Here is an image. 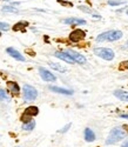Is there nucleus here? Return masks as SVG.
I'll return each mask as SVG.
<instances>
[{"mask_svg":"<svg viewBox=\"0 0 128 147\" xmlns=\"http://www.w3.org/2000/svg\"><path fill=\"white\" fill-rule=\"evenodd\" d=\"M63 22L67 24V25H85L86 21L82 20V19H78V18H68V19H65L63 20Z\"/></svg>","mask_w":128,"mask_h":147,"instance_id":"obj_11","label":"nucleus"},{"mask_svg":"<svg viewBox=\"0 0 128 147\" xmlns=\"http://www.w3.org/2000/svg\"><path fill=\"white\" fill-rule=\"evenodd\" d=\"M38 96V91L30 85H25L24 86V99L26 101H33Z\"/></svg>","mask_w":128,"mask_h":147,"instance_id":"obj_4","label":"nucleus"},{"mask_svg":"<svg viewBox=\"0 0 128 147\" xmlns=\"http://www.w3.org/2000/svg\"><path fill=\"white\" fill-rule=\"evenodd\" d=\"M3 11L4 12H11V13H18V9L12 7V6H5V7H3Z\"/></svg>","mask_w":128,"mask_h":147,"instance_id":"obj_20","label":"nucleus"},{"mask_svg":"<svg viewBox=\"0 0 128 147\" xmlns=\"http://www.w3.org/2000/svg\"><path fill=\"white\" fill-rule=\"evenodd\" d=\"M126 13H127V16H128V11H126Z\"/></svg>","mask_w":128,"mask_h":147,"instance_id":"obj_30","label":"nucleus"},{"mask_svg":"<svg viewBox=\"0 0 128 147\" xmlns=\"http://www.w3.org/2000/svg\"><path fill=\"white\" fill-rule=\"evenodd\" d=\"M7 88L13 95H18L20 93V87L15 81H7Z\"/></svg>","mask_w":128,"mask_h":147,"instance_id":"obj_9","label":"nucleus"},{"mask_svg":"<svg viewBox=\"0 0 128 147\" xmlns=\"http://www.w3.org/2000/svg\"><path fill=\"white\" fill-rule=\"evenodd\" d=\"M125 50H127L128 51V40L126 41V44H125Z\"/></svg>","mask_w":128,"mask_h":147,"instance_id":"obj_28","label":"nucleus"},{"mask_svg":"<svg viewBox=\"0 0 128 147\" xmlns=\"http://www.w3.org/2000/svg\"><path fill=\"white\" fill-rule=\"evenodd\" d=\"M4 1H8V0H4Z\"/></svg>","mask_w":128,"mask_h":147,"instance_id":"obj_31","label":"nucleus"},{"mask_svg":"<svg viewBox=\"0 0 128 147\" xmlns=\"http://www.w3.org/2000/svg\"><path fill=\"white\" fill-rule=\"evenodd\" d=\"M121 67H120V69H125V68H128V61H127V63H126V61H125V63H121V65H120Z\"/></svg>","mask_w":128,"mask_h":147,"instance_id":"obj_26","label":"nucleus"},{"mask_svg":"<svg viewBox=\"0 0 128 147\" xmlns=\"http://www.w3.org/2000/svg\"><path fill=\"white\" fill-rule=\"evenodd\" d=\"M120 117H121V118H123V119H128V114H121Z\"/></svg>","mask_w":128,"mask_h":147,"instance_id":"obj_27","label":"nucleus"},{"mask_svg":"<svg viewBox=\"0 0 128 147\" xmlns=\"http://www.w3.org/2000/svg\"><path fill=\"white\" fill-rule=\"evenodd\" d=\"M59 4H61V5H63V6H73V4L72 3H67V1H62V0H59Z\"/></svg>","mask_w":128,"mask_h":147,"instance_id":"obj_25","label":"nucleus"},{"mask_svg":"<svg viewBox=\"0 0 128 147\" xmlns=\"http://www.w3.org/2000/svg\"><path fill=\"white\" fill-rule=\"evenodd\" d=\"M6 52H7L11 57H13L14 59H17V60H19V61H25V58L21 55V53L18 52L17 50H14L13 47H8L7 50H6Z\"/></svg>","mask_w":128,"mask_h":147,"instance_id":"obj_10","label":"nucleus"},{"mask_svg":"<svg viewBox=\"0 0 128 147\" xmlns=\"http://www.w3.org/2000/svg\"><path fill=\"white\" fill-rule=\"evenodd\" d=\"M71 126H72V124L69 122V124H67L66 126H63V127H62V128H61L59 132H60V133H65V132H67V131L69 129V127H71Z\"/></svg>","mask_w":128,"mask_h":147,"instance_id":"obj_24","label":"nucleus"},{"mask_svg":"<svg viewBox=\"0 0 128 147\" xmlns=\"http://www.w3.org/2000/svg\"><path fill=\"white\" fill-rule=\"evenodd\" d=\"M126 137H127V132L122 127H114L109 133V136L106 140V144L107 145H113L115 142L125 139Z\"/></svg>","mask_w":128,"mask_h":147,"instance_id":"obj_1","label":"nucleus"},{"mask_svg":"<svg viewBox=\"0 0 128 147\" xmlns=\"http://www.w3.org/2000/svg\"><path fill=\"white\" fill-rule=\"evenodd\" d=\"M68 38H69V40L72 42H78V41L82 40L84 38H86V33H85V31H82L80 28H76L73 32H71Z\"/></svg>","mask_w":128,"mask_h":147,"instance_id":"obj_5","label":"nucleus"},{"mask_svg":"<svg viewBox=\"0 0 128 147\" xmlns=\"http://www.w3.org/2000/svg\"><path fill=\"white\" fill-rule=\"evenodd\" d=\"M35 127V121L34 120H30L27 122H24L22 124V129L24 131H33Z\"/></svg>","mask_w":128,"mask_h":147,"instance_id":"obj_16","label":"nucleus"},{"mask_svg":"<svg viewBox=\"0 0 128 147\" xmlns=\"http://www.w3.org/2000/svg\"><path fill=\"white\" fill-rule=\"evenodd\" d=\"M49 90L55 93H60V94H66V95H72L73 91L67 90V88H62V87H57V86H49Z\"/></svg>","mask_w":128,"mask_h":147,"instance_id":"obj_12","label":"nucleus"},{"mask_svg":"<svg viewBox=\"0 0 128 147\" xmlns=\"http://www.w3.org/2000/svg\"><path fill=\"white\" fill-rule=\"evenodd\" d=\"M94 54L100 57L101 59H105V60H113L115 54H114V51L112 50V48H107V47H96L93 50Z\"/></svg>","mask_w":128,"mask_h":147,"instance_id":"obj_3","label":"nucleus"},{"mask_svg":"<svg viewBox=\"0 0 128 147\" xmlns=\"http://www.w3.org/2000/svg\"><path fill=\"white\" fill-rule=\"evenodd\" d=\"M122 38V32L121 31H108L101 33L98 38L96 41H115Z\"/></svg>","mask_w":128,"mask_h":147,"instance_id":"obj_2","label":"nucleus"},{"mask_svg":"<svg viewBox=\"0 0 128 147\" xmlns=\"http://www.w3.org/2000/svg\"><path fill=\"white\" fill-rule=\"evenodd\" d=\"M30 120H32L30 115H27V114H25V113H24V114L21 115V121H22V122H27V121H30Z\"/></svg>","mask_w":128,"mask_h":147,"instance_id":"obj_23","label":"nucleus"},{"mask_svg":"<svg viewBox=\"0 0 128 147\" xmlns=\"http://www.w3.org/2000/svg\"><path fill=\"white\" fill-rule=\"evenodd\" d=\"M0 30L8 31V30H9V25H8L7 22H1V21H0Z\"/></svg>","mask_w":128,"mask_h":147,"instance_id":"obj_22","label":"nucleus"},{"mask_svg":"<svg viewBox=\"0 0 128 147\" xmlns=\"http://www.w3.org/2000/svg\"><path fill=\"white\" fill-rule=\"evenodd\" d=\"M48 65L52 67L53 69H55V71H58V72H62V73H65L67 69L65 68V67H62L61 65H59V64H55V63H48Z\"/></svg>","mask_w":128,"mask_h":147,"instance_id":"obj_17","label":"nucleus"},{"mask_svg":"<svg viewBox=\"0 0 128 147\" xmlns=\"http://www.w3.org/2000/svg\"><path fill=\"white\" fill-rule=\"evenodd\" d=\"M0 36H1V33H0Z\"/></svg>","mask_w":128,"mask_h":147,"instance_id":"obj_32","label":"nucleus"},{"mask_svg":"<svg viewBox=\"0 0 128 147\" xmlns=\"http://www.w3.org/2000/svg\"><path fill=\"white\" fill-rule=\"evenodd\" d=\"M121 147H128V141H126L125 144H122V146Z\"/></svg>","mask_w":128,"mask_h":147,"instance_id":"obj_29","label":"nucleus"},{"mask_svg":"<svg viewBox=\"0 0 128 147\" xmlns=\"http://www.w3.org/2000/svg\"><path fill=\"white\" fill-rule=\"evenodd\" d=\"M27 25H28V24H27L26 21H20V22H17L15 25L13 26V28H12V30H13V31H20V30L25 28Z\"/></svg>","mask_w":128,"mask_h":147,"instance_id":"obj_18","label":"nucleus"},{"mask_svg":"<svg viewBox=\"0 0 128 147\" xmlns=\"http://www.w3.org/2000/svg\"><path fill=\"white\" fill-rule=\"evenodd\" d=\"M126 4L125 0H108V5L110 6H119V5H123Z\"/></svg>","mask_w":128,"mask_h":147,"instance_id":"obj_19","label":"nucleus"},{"mask_svg":"<svg viewBox=\"0 0 128 147\" xmlns=\"http://www.w3.org/2000/svg\"><path fill=\"white\" fill-rule=\"evenodd\" d=\"M24 113L27 114V115H30V117L32 118V117H35V115L39 114V108H38L36 106H28V107L24 111Z\"/></svg>","mask_w":128,"mask_h":147,"instance_id":"obj_14","label":"nucleus"},{"mask_svg":"<svg viewBox=\"0 0 128 147\" xmlns=\"http://www.w3.org/2000/svg\"><path fill=\"white\" fill-rule=\"evenodd\" d=\"M6 99H7V94H6L5 90L0 88V101H3V100H6Z\"/></svg>","mask_w":128,"mask_h":147,"instance_id":"obj_21","label":"nucleus"},{"mask_svg":"<svg viewBox=\"0 0 128 147\" xmlns=\"http://www.w3.org/2000/svg\"><path fill=\"white\" fill-rule=\"evenodd\" d=\"M98 147H99V146H98Z\"/></svg>","mask_w":128,"mask_h":147,"instance_id":"obj_33","label":"nucleus"},{"mask_svg":"<svg viewBox=\"0 0 128 147\" xmlns=\"http://www.w3.org/2000/svg\"><path fill=\"white\" fill-rule=\"evenodd\" d=\"M39 73H40V77L42 78V80L45 81H48V82H53L57 80L55 76L53 74V73H51L48 69L44 68V67H40L39 68Z\"/></svg>","mask_w":128,"mask_h":147,"instance_id":"obj_6","label":"nucleus"},{"mask_svg":"<svg viewBox=\"0 0 128 147\" xmlns=\"http://www.w3.org/2000/svg\"><path fill=\"white\" fill-rule=\"evenodd\" d=\"M57 58H59V59H61V60H63V61H66L67 64H71V65H73V64H75V61L73 60V58L67 53V52H61V51H57L55 52V54H54Z\"/></svg>","mask_w":128,"mask_h":147,"instance_id":"obj_8","label":"nucleus"},{"mask_svg":"<svg viewBox=\"0 0 128 147\" xmlns=\"http://www.w3.org/2000/svg\"><path fill=\"white\" fill-rule=\"evenodd\" d=\"M114 95L120 99L121 101H125V102H128V92L126 91H122V90H118L114 92Z\"/></svg>","mask_w":128,"mask_h":147,"instance_id":"obj_13","label":"nucleus"},{"mask_svg":"<svg viewBox=\"0 0 128 147\" xmlns=\"http://www.w3.org/2000/svg\"><path fill=\"white\" fill-rule=\"evenodd\" d=\"M67 53L73 58V60L75 61V63H78V64H80V65H85V64L87 63L86 58H85L84 55H81L80 53H78V52H75V51H73V50H68Z\"/></svg>","mask_w":128,"mask_h":147,"instance_id":"obj_7","label":"nucleus"},{"mask_svg":"<svg viewBox=\"0 0 128 147\" xmlns=\"http://www.w3.org/2000/svg\"><path fill=\"white\" fill-rule=\"evenodd\" d=\"M84 136H85V140L88 142H92L95 140V134L91 128H86L84 132Z\"/></svg>","mask_w":128,"mask_h":147,"instance_id":"obj_15","label":"nucleus"}]
</instances>
